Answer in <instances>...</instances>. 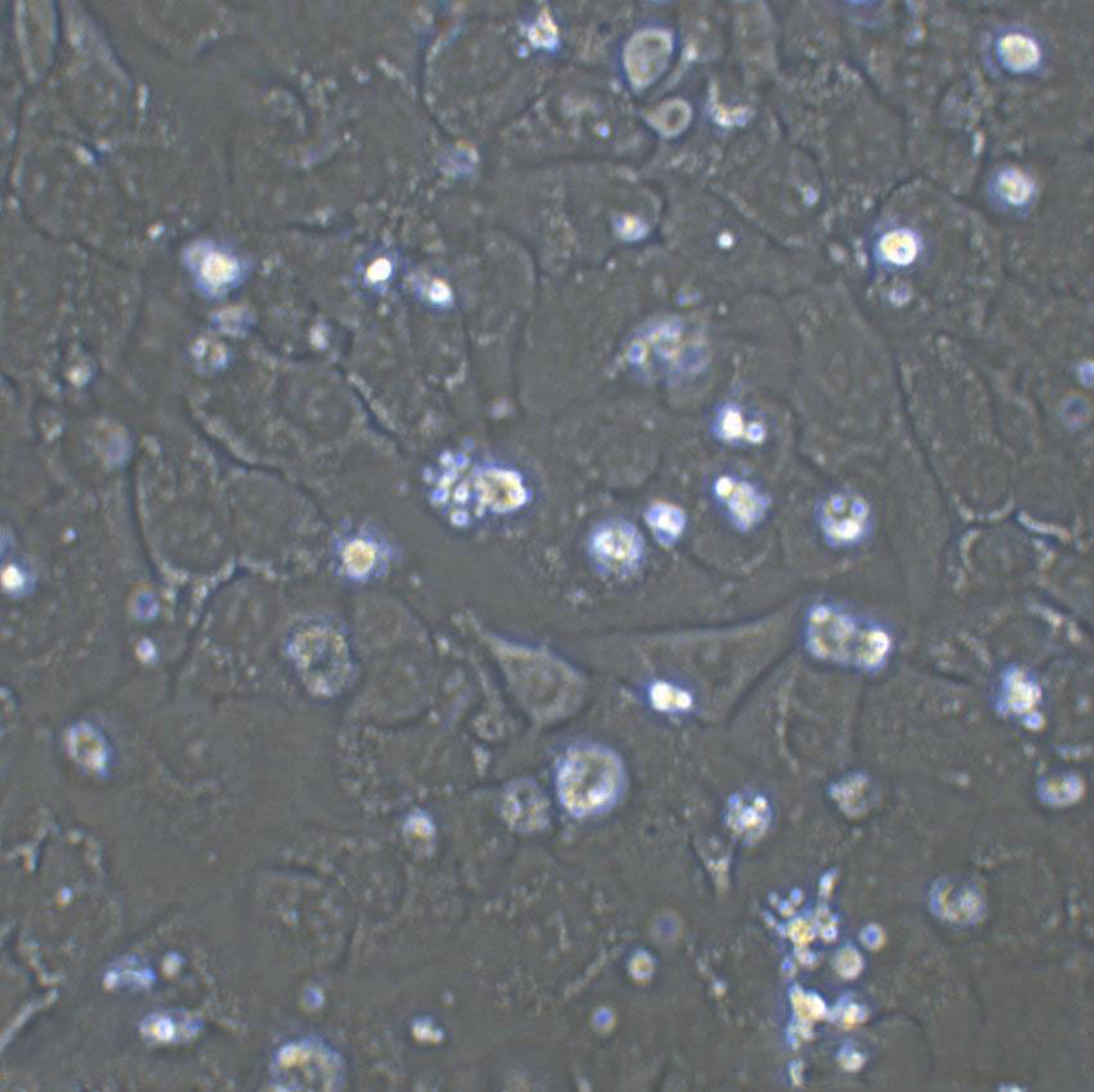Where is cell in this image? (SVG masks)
<instances>
[{
  "mask_svg": "<svg viewBox=\"0 0 1094 1092\" xmlns=\"http://www.w3.org/2000/svg\"><path fill=\"white\" fill-rule=\"evenodd\" d=\"M807 639L816 657L864 669L881 667L891 647L890 637L879 625L832 603L810 610Z\"/></svg>",
  "mask_w": 1094,
  "mask_h": 1092,
  "instance_id": "cell-1",
  "label": "cell"
},
{
  "mask_svg": "<svg viewBox=\"0 0 1094 1092\" xmlns=\"http://www.w3.org/2000/svg\"><path fill=\"white\" fill-rule=\"evenodd\" d=\"M622 767L614 754L601 747L569 753L558 774V790L566 808L587 814L607 806L618 796Z\"/></svg>",
  "mask_w": 1094,
  "mask_h": 1092,
  "instance_id": "cell-2",
  "label": "cell"
},
{
  "mask_svg": "<svg viewBox=\"0 0 1094 1092\" xmlns=\"http://www.w3.org/2000/svg\"><path fill=\"white\" fill-rule=\"evenodd\" d=\"M815 519L825 545L835 550H853L864 545L875 529L869 503L852 492L825 497L816 508Z\"/></svg>",
  "mask_w": 1094,
  "mask_h": 1092,
  "instance_id": "cell-3",
  "label": "cell"
},
{
  "mask_svg": "<svg viewBox=\"0 0 1094 1092\" xmlns=\"http://www.w3.org/2000/svg\"><path fill=\"white\" fill-rule=\"evenodd\" d=\"M590 555L605 574L627 576L634 574L646 559V542L641 531L629 521H604L592 531Z\"/></svg>",
  "mask_w": 1094,
  "mask_h": 1092,
  "instance_id": "cell-4",
  "label": "cell"
},
{
  "mask_svg": "<svg viewBox=\"0 0 1094 1092\" xmlns=\"http://www.w3.org/2000/svg\"><path fill=\"white\" fill-rule=\"evenodd\" d=\"M713 500L721 518L742 533L758 529L769 517L770 500L751 481L723 475L713 484Z\"/></svg>",
  "mask_w": 1094,
  "mask_h": 1092,
  "instance_id": "cell-5",
  "label": "cell"
},
{
  "mask_svg": "<svg viewBox=\"0 0 1094 1092\" xmlns=\"http://www.w3.org/2000/svg\"><path fill=\"white\" fill-rule=\"evenodd\" d=\"M299 650L303 668L316 685L337 684L347 672L346 648L334 635L312 632L304 636Z\"/></svg>",
  "mask_w": 1094,
  "mask_h": 1092,
  "instance_id": "cell-6",
  "label": "cell"
},
{
  "mask_svg": "<svg viewBox=\"0 0 1094 1092\" xmlns=\"http://www.w3.org/2000/svg\"><path fill=\"white\" fill-rule=\"evenodd\" d=\"M478 496L486 507L494 513H510L523 506L527 490L523 480L514 471L491 469L478 476Z\"/></svg>",
  "mask_w": 1094,
  "mask_h": 1092,
  "instance_id": "cell-7",
  "label": "cell"
},
{
  "mask_svg": "<svg viewBox=\"0 0 1094 1092\" xmlns=\"http://www.w3.org/2000/svg\"><path fill=\"white\" fill-rule=\"evenodd\" d=\"M715 434L730 445H757L764 440L765 430L757 421L748 420L741 409L726 407L716 416Z\"/></svg>",
  "mask_w": 1094,
  "mask_h": 1092,
  "instance_id": "cell-8",
  "label": "cell"
},
{
  "mask_svg": "<svg viewBox=\"0 0 1094 1092\" xmlns=\"http://www.w3.org/2000/svg\"><path fill=\"white\" fill-rule=\"evenodd\" d=\"M669 54V43L662 41L659 35H647L643 41L632 44L629 54V66L631 75L638 82L652 80L665 65L666 55Z\"/></svg>",
  "mask_w": 1094,
  "mask_h": 1092,
  "instance_id": "cell-9",
  "label": "cell"
},
{
  "mask_svg": "<svg viewBox=\"0 0 1094 1092\" xmlns=\"http://www.w3.org/2000/svg\"><path fill=\"white\" fill-rule=\"evenodd\" d=\"M507 803L512 822L525 828L537 826L545 814V800L540 790L529 781L515 784L509 792Z\"/></svg>",
  "mask_w": 1094,
  "mask_h": 1092,
  "instance_id": "cell-10",
  "label": "cell"
},
{
  "mask_svg": "<svg viewBox=\"0 0 1094 1092\" xmlns=\"http://www.w3.org/2000/svg\"><path fill=\"white\" fill-rule=\"evenodd\" d=\"M646 520L655 540L665 547L675 546L684 536L688 525L685 513L668 503H657L649 507Z\"/></svg>",
  "mask_w": 1094,
  "mask_h": 1092,
  "instance_id": "cell-11",
  "label": "cell"
},
{
  "mask_svg": "<svg viewBox=\"0 0 1094 1092\" xmlns=\"http://www.w3.org/2000/svg\"><path fill=\"white\" fill-rule=\"evenodd\" d=\"M1001 51L1006 64L1015 70L1030 69L1040 60V49L1037 44L1023 35L1014 34L1004 38Z\"/></svg>",
  "mask_w": 1094,
  "mask_h": 1092,
  "instance_id": "cell-12",
  "label": "cell"
},
{
  "mask_svg": "<svg viewBox=\"0 0 1094 1092\" xmlns=\"http://www.w3.org/2000/svg\"><path fill=\"white\" fill-rule=\"evenodd\" d=\"M881 251L888 262L904 265L912 262L917 255V242L905 232H893L883 238Z\"/></svg>",
  "mask_w": 1094,
  "mask_h": 1092,
  "instance_id": "cell-13",
  "label": "cell"
},
{
  "mask_svg": "<svg viewBox=\"0 0 1094 1092\" xmlns=\"http://www.w3.org/2000/svg\"><path fill=\"white\" fill-rule=\"evenodd\" d=\"M149 1038L161 1042H170L182 1038V1019L173 1014L159 1013L147 1018L143 1027Z\"/></svg>",
  "mask_w": 1094,
  "mask_h": 1092,
  "instance_id": "cell-14",
  "label": "cell"
},
{
  "mask_svg": "<svg viewBox=\"0 0 1094 1092\" xmlns=\"http://www.w3.org/2000/svg\"><path fill=\"white\" fill-rule=\"evenodd\" d=\"M376 553L374 547L364 541L352 542L344 553L349 572L354 575H364L374 567Z\"/></svg>",
  "mask_w": 1094,
  "mask_h": 1092,
  "instance_id": "cell-15",
  "label": "cell"
},
{
  "mask_svg": "<svg viewBox=\"0 0 1094 1092\" xmlns=\"http://www.w3.org/2000/svg\"><path fill=\"white\" fill-rule=\"evenodd\" d=\"M109 983H113L114 987H148L154 980L152 970L147 968H141L133 966V964H125V967H118L111 970L108 977Z\"/></svg>",
  "mask_w": 1094,
  "mask_h": 1092,
  "instance_id": "cell-16",
  "label": "cell"
},
{
  "mask_svg": "<svg viewBox=\"0 0 1094 1092\" xmlns=\"http://www.w3.org/2000/svg\"><path fill=\"white\" fill-rule=\"evenodd\" d=\"M1003 195L1010 203L1023 204L1031 195V182L1018 170H1008L1001 179Z\"/></svg>",
  "mask_w": 1094,
  "mask_h": 1092,
  "instance_id": "cell-17",
  "label": "cell"
},
{
  "mask_svg": "<svg viewBox=\"0 0 1094 1092\" xmlns=\"http://www.w3.org/2000/svg\"><path fill=\"white\" fill-rule=\"evenodd\" d=\"M652 698L655 706L668 711H680L691 703L686 692L669 684H657L652 689Z\"/></svg>",
  "mask_w": 1094,
  "mask_h": 1092,
  "instance_id": "cell-18",
  "label": "cell"
},
{
  "mask_svg": "<svg viewBox=\"0 0 1094 1092\" xmlns=\"http://www.w3.org/2000/svg\"><path fill=\"white\" fill-rule=\"evenodd\" d=\"M205 276L215 284H222V282L229 281L235 271V264L231 262L229 258L224 255H212L204 267Z\"/></svg>",
  "mask_w": 1094,
  "mask_h": 1092,
  "instance_id": "cell-19",
  "label": "cell"
},
{
  "mask_svg": "<svg viewBox=\"0 0 1094 1092\" xmlns=\"http://www.w3.org/2000/svg\"><path fill=\"white\" fill-rule=\"evenodd\" d=\"M389 274V265L386 262H379L372 265L370 269V277L372 280H381Z\"/></svg>",
  "mask_w": 1094,
  "mask_h": 1092,
  "instance_id": "cell-20",
  "label": "cell"
}]
</instances>
